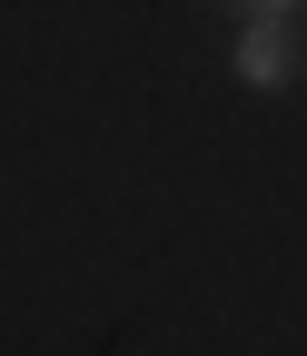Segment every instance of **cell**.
<instances>
[{
	"label": "cell",
	"instance_id": "cell-1",
	"mask_svg": "<svg viewBox=\"0 0 307 356\" xmlns=\"http://www.w3.org/2000/svg\"><path fill=\"white\" fill-rule=\"evenodd\" d=\"M228 60H238V79H248V89H278V79L297 70L288 20H238V50H228Z\"/></svg>",
	"mask_w": 307,
	"mask_h": 356
}]
</instances>
